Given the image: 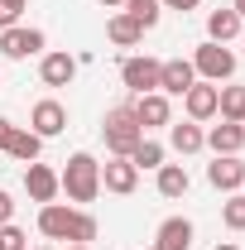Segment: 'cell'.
I'll return each mask as SVG.
<instances>
[{
	"instance_id": "cell-1",
	"label": "cell",
	"mask_w": 245,
	"mask_h": 250,
	"mask_svg": "<svg viewBox=\"0 0 245 250\" xmlns=\"http://www.w3.org/2000/svg\"><path fill=\"white\" fill-rule=\"evenodd\" d=\"M96 231H101L96 217H92V212H82V207H72V202H43V207H39V236H48V241L92 246Z\"/></svg>"
},
{
	"instance_id": "cell-2",
	"label": "cell",
	"mask_w": 245,
	"mask_h": 250,
	"mask_svg": "<svg viewBox=\"0 0 245 250\" xmlns=\"http://www.w3.org/2000/svg\"><path fill=\"white\" fill-rule=\"evenodd\" d=\"M62 192H67V202L72 207H87V202H96L101 197V164H96V154H72L67 159V168L58 173Z\"/></svg>"
},
{
	"instance_id": "cell-3",
	"label": "cell",
	"mask_w": 245,
	"mask_h": 250,
	"mask_svg": "<svg viewBox=\"0 0 245 250\" xmlns=\"http://www.w3.org/2000/svg\"><path fill=\"white\" fill-rule=\"evenodd\" d=\"M101 140H106V154L111 159H130V149L144 140V130H140V121H135V106H130V101H121V106L106 111Z\"/></svg>"
},
{
	"instance_id": "cell-4",
	"label": "cell",
	"mask_w": 245,
	"mask_h": 250,
	"mask_svg": "<svg viewBox=\"0 0 245 250\" xmlns=\"http://www.w3.org/2000/svg\"><path fill=\"white\" fill-rule=\"evenodd\" d=\"M192 72H197L202 82H216V87H221V82L236 77V53H231L226 43H212V39H207V43L192 48Z\"/></svg>"
},
{
	"instance_id": "cell-5",
	"label": "cell",
	"mask_w": 245,
	"mask_h": 250,
	"mask_svg": "<svg viewBox=\"0 0 245 250\" xmlns=\"http://www.w3.org/2000/svg\"><path fill=\"white\" fill-rule=\"evenodd\" d=\"M48 53V34L34 29V24H10L0 29V58L10 62H24V58H43Z\"/></svg>"
},
{
	"instance_id": "cell-6",
	"label": "cell",
	"mask_w": 245,
	"mask_h": 250,
	"mask_svg": "<svg viewBox=\"0 0 245 250\" xmlns=\"http://www.w3.org/2000/svg\"><path fill=\"white\" fill-rule=\"evenodd\" d=\"M159 67L163 62L149 58V53H130V58L121 62V82L130 87L135 96H144V92H159Z\"/></svg>"
},
{
	"instance_id": "cell-7",
	"label": "cell",
	"mask_w": 245,
	"mask_h": 250,
	"mask_svg": "<svg viewBox=\"0 0 245 250\" xmlns=\"http://www.w3.org/2000/svg\"><path fill=\"white\" fill-rule=\"evenodd\" d=\"M29 130L39 135V140H53V135H62V130H67V106H62V101H53V96L34 101V111H29Z\"/></svg>"
},
{
	"instance_id": "cell-8",
	"label": "cell",
	"mask_w": 245,
	"mask_h": 250,
	"mask_svg": "<svg viewBox=\"0 0 245 250\" xmlns=\"http://www.w3.org/2000/svg\"><path fill=\"white\" fill-rule=\"evenodd\" d=\"M72 77H77V58L67 48H48L39 58V82L43 87H72Z\"/></svg>"
},
{
	"instance_id": "cell-9",
	"label": "cell",
	"mask_w": 245,
	"mask_h": 250,
	"mask_svg": "<svg viewBox=\"0 0 245 250\" xmlns=\"http://www.w3.org/2000/svg\"><path fill=\"white\" fill-rule=\"evenodd\" d=\"M24 192H29V202H58V192H62V183H58V173L48 168V164H24Z\"/></svg>"
},
{
	"instance_id": "cell-10",
	"label": "cell",
	"mask_w": 245,
	"mask_h": 250,
	"mask_svg": "<svg viewBox=\"0 0 245 250\" xmlns=\"http://www.w3.org/2000/svg\"><path fill=\"white\" fill-rule=\"evenodd\" d=\"M130 106H135V121H140L144 135L159 130V125H173V106H168V96H163V92H144V96H135Z\"/></svg>"
},
{
	"instance_id": "cell-11",
	"label": "cell",
	"mask_w": 245,
	"mask_h": 250,
	"mask_svg": "<svg viewBox=\"0 0 245 250\" xmlns=\"http://www.w3.org/2000/svg\"><path fill=\"white\" fill-rule=\"evenodd\" d=\"M207 183H212L216 192H241V188H245V164H241V154H216L212 164H207Z\"/></svg>"
},
{
	"instance_id": "cell-12",
	"label": "cell",
	"mask_w": 245,
	"mask_h": 250,
	"mask_svg": "<svg viewBox=\"0 0 245 250\" xmlns=\"http://www.w3.org/2000/svg\"><path fill=\"white\" fill-rule=\"evenodd\" d=\"M216 92H221L216 82H202V77H197V82L183 92V111H187V121H197V125H202V121H216Z\"/></svg>"
},
{
	"instance_id": "cell-13",
	"label": "cell",
	"mask_w": 245,
	"mask_h": 250,
	"mask_svg": "<svg viewBox=\"0 0 245 250\" xmlns=\"http://www.w3.org/2000/svg\"><path fill=\"white\" fill-rule=\"evenodd\" d=\"M101 188L116 192V197H130V192L140 188V168H135L130 159H106V164H101Z\"/></svg>"
},
{
	"instance_id": "cell-14",
	"label": "cell",
	"mask_w": 245,
	"mask_h": 250,
	"mask_svg": "<svg viewBox=\"0 0 245 250\" xmlns=\"http://www.w3.org/2000/svg\"><path fill=\"white\" fill-rule=\"evenodd\" d=\"M106 39H111L116 48H140V43H144V24H140L135 15H125V10H111V20H106Z\"/></svg>"
},
{
	"instance_id": "cell-15",
	"label": "cell",
	"mask_w": 245,
	"mask_h": 250,
	"mask_svg": "<svg viewBox=\"0 0 245 250\" xmlns=\"http://www.w3.org/2000/svg\"><path fill=\"white\" fill-rule=\"evenodd\" d=\"M192 82H197L192 58H168L163 67H159V92H163V96H183Z\"/></svg>"
},
{
	"instance_id": "cell-16",
	"label": "cell",
	"mask_w": 245,
	"mask_h": 250,
	"mask_svg": "<svg viewBox=\"0 0 245 250\" xmlns=\"http://www.w3.org/2000/svg\"><path fill=\"white\" fill-rule=\"evenodd\" d=\"M0 154H10V159H20V164H34V159L43 154V140L34 135L29 125H15L10 130V140L0 145Z\"/></svg>"
},
{
	"instance_id": "cell-17",
	"label": "cell",
	"mask_w": 245,
	"mask_h": 250,
	"mask_svg": "<svg viewBox=\"0 0 245 250\" xmlns=\"http://www.w3.org/2000/svg\"><path fill=\"white\" fill-rule=\"evenodd\" d=\"M154 250H192V221L187 217H168L154 231Z\"/></svg>"
},
{
	"instance_id": "cell-18",
	"label": "cell",
	"mask_w": 245,
	"mask_h": 250,
	"mask_svg": "<svg viewBox=\"0 0 245 250\" xmlns=\"http://www.w3.org/2000/svg\"><path fill=\"white\" fill-rule=\"evenodd\" d=\"M154 188H159V197H187V188H192V178H187L183 164H159L154 168Z\"/></svg>"
},
{
	"instance_id": "cell-19",
	"label": "cell",
	"mask_w": 245,
	"mask_h": 250,
	"mask_svg": "<svg viewBox=\"0 0 245 250\" xmlns=\"http://www.w3.org/2000/svg\"><path fill=\"white\" fill-rule=\"evenodd\" d=\"M207 149H212V154H241L245 149V125H236V121L212 125V130H207Z\"/></svg>"
},
{
	"instance_id": "cell-20",
	"label": "cell",
	"mask_w": 245,
	"mask_h": 250,
	"mask_svg": "<svg viewBox=\"0 0 245 250\" xmlns=\"http://www.w3.org/2000/svg\"><path fill=\"white\" fill-rule=\"evenodd\" d=\"M168 145H173L178 154H197V149H207V130L197 121H173L168 125Z\"/></svg>"
},
{
	"instance_id": "cell-21",
	"label": "cell",
	"mask_w": 245,
	"mask_h": 250,
	"mask_svg": "<svg viewBox=\"0 0 245 250\" xmlns=\"http://www.w3.org/2000/svg\"><path fill=\"white\" fill-rule=\"evenodd\" d=\"M241 15H236V10H212V15H207V39H212V43H231V39H236V34H241Z\"/></svg>"
},
{
	"instance_id": "cell-22",
	"label": "cell",
	"mask_w": 245,
	"mask_h": 250,
	"mask_svg": "<svg viewBox=\"0 0 245 250\" xmlns=\"http://www.w3.org/2000/svg\"><path fill=\"white\" fill-rule=\"evenodd\" d=\"M216 116H221V121H236V125H245V87L226 82V87L216 92Z\"/></svg>"
},
{
	"instance_id": "cell-23",
	"label": "cell",
	"mask_w": 245,
	"mask_h": 250,
	"mask_svg": "<svg viewBox=\"0 0 245 250\" xmlns=\"http://www.w3.org/2000/svg\"><path fill=\"white\" fill-rule=\"evenodd\" d=\"M130 164H135L140 173H144V168H159V164H163V145H159V140H149V135H144V140H140V145L130 149Z\"/></svg>"
},
{
	"instance_id": "cell-24",
	"label": "cell",
	"mask_w": 245,
	"mask_h": 250,
	"mask_svg": "<svg viewBox=\"0 0 245 250\" xmlns=\"http://www.w3.org/2000/svg\"><path fill=\"white\" fill-rule=\"evenodd\" d=\"M121 10H125V15H135V20L144 24V34H149L154 24H159V15H163V5H159V0H125Z\"/></svg>"
},
{
	"instance_id": "cell-25",
	"label": "cell",
	"mask_w": 245,
	"mask_h": 250,
	"mask_svg": "<svg viewBox=\"0 0 245 250\" xmlns=\"http://www.w3.org/2000/svg\"><path fill=\"white\" fill-rule=\"evenodd\" d=\"M221 221H226V231H245V192H226Z\"/></svg>"
},
{
	"instance_id": "cell-26",
	"label": "cell",
	"mask_w": 245,
	"mask_h": 250,
	"mask_svg": "<svg viewBox=\"0 0 245 250\" xmlns=\"http://www.w3.org/2000/svg\"><path fill=\"white\" fill-rule=\"evenodd\" d=\"M0 250H29V236L10 221V226H0Z\"/></svg>"
},
{
	"instance_id": "cell-27",
	"label": "cell",
	"mask_w": 245,
	"mask_h": 250,
	"mask_svg": "<svg viewBox=\"0 0 245 250\" xmlns=\"http://www.w3.org/2000/svg\"><path fill=\"white\" fill-rule=\"evenodd\" d=\"M24 5H29V0H0V29H10V24H20V15H24Z\"/></svg>"
},
{
	"instance_id": "cell-28",
	"label": "cell",
	"mask_w": 245,
	"mask_h": 250,
	"mask_svg": "<svg viewBox=\"0 0 245 250\" xmlns=\"http://www.w3.org/2000/svg\"><path fill=\"white\" fill-rule=\"evenodd\" d=\"M10 221H15V197L0 188V226H10Z\"/></svg>"
},
{
	"instance_id": "cell-29",
	"label": "cell",
	"mask_w": 245,
	"mask_h": 250,
	"mask_svg": "<svg viewBox=\"0 0 245 250\" xmlns=\"http://www.w3.org/2000/svg\"><path fill=\"white\" fill-rule=\"evenodd\" d=\"M159 5H163V10H178V15H187V10H197L202 0H159Z\"/></svg>"
},
{
	"instance_id": "cell-30",
	"label": "cell",
	"mask_w": 245,
	"mask_h": 250,
	"mask_svg": "<svg viewBox=\"0 0 245 250\" xmlns=\"http://www.w3.org/2000/svg\"><path fill=\"white\" fill-rule=\"evenodd\" d=\"M10 130H15V121H5V116H0V145L10 140Z\"/></svg>"
},
{
	"instance_id": "cell-31",
	"label": "cell",
	"mask_w": 245,
	"mask_h": 250,
	"mask_svg": "<svg viewBox=\"0 0 245 250\" xmlns=\"http://www.w3.org/2000/svg\"><path fill=\"white\" fill-rule=\"evenodd\" d=\"M231 10H236V15H241V20H245V0H231Z\"/></svg>"
},
{
	"instance_id": "cell-32",
	"label": "cell",
	"mask_w": 245,
	"mask_h": 250,
	"mask_svg": "<svg viewBox=\"0 0 245 250\" xmlns=\"http://www.w3.org/2000/svg\"><path fill=\"white\" fill-rule=\"evenodd\" d=\"M101 5H106V10H121V5H125V0H101Z\"/></svg>"
},
{
	"instance_id": "cell-33",
	"label": "cell",
	"mask_w": 245,
	"mask_h": 250,
	"mask_svg": "<svg viewBox=\"0 0 245 250\" xmlns=\"http://www.w3.org/2000/svg\"><path fill=\"white\" fill-rule=\"evenodd\" d=\"M212 250H241V246H231V241H221V246H212Z\"/></svg>"
},
{
	"instance_id": "cell-34",
	"label": "cell",
	"mask_w": 245,
	"mask_h": 250,
	"mask_svg": "<svg viewBox=\"0 0 245 250\" xmlns=\"http://www.w3.org/2000/svg\"><path fill=\"white\" fill-rule=\"evenodd\" d=\"M67 250H92V246H67Z\"/></svg>"
},
{
	"instance_id": "cell-35",
	"label": "cell",
	"mask_w": 245,
	"mask_h": 250,
	"mask_svg": "<svg viewBox=\"0 0 245 250\" xmlns=\"http://www.w3.org/2000/svg\"><path fill=\"white\" fill-rule=\"evenodd\" d=\"M34 250H53V246H34Z\"/></svg>"
},
{
	"instance_id": "cell-36",
	"label": "cell",
	"mask_w": 245,
	"mask_h": 250,
	"mask_svg": "<svg viewBox=\"0 0 245 250\" xmlns=\"http://www.w3.org/2000/svg\"><path fill=\"white\" fill-rule=\"evenodd\" d=\"M149 250H154V246H149Z\"/></svg>"
}]
</instances>
